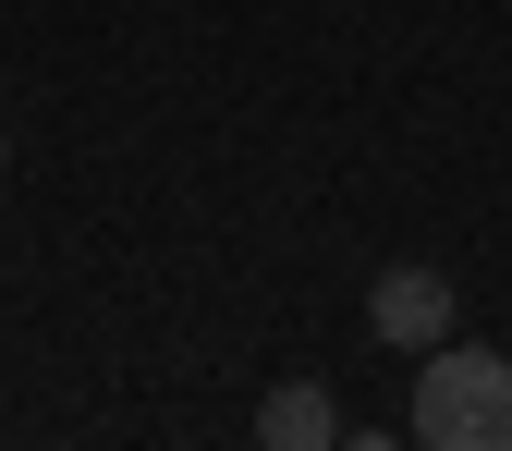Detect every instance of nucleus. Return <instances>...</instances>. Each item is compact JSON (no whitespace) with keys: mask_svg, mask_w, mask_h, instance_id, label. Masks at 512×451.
<instances>
[{"mask_svg":"<svg viewBox=\"0 0 512 451\" xmlns=\"http://www.w3.org/2000/svg\"><path fill=\"white\" fill-rule=\"evenodd\" d=\"M427 451H512V354L500 342H439L415 354V415H403Z\"/></svg>","mask_w":512,"mask_h":451,"instance_id":"obj_1","label":"nucleus"},{"mask_svg":"<svg viewBox=\"0 0 512 451\" xmlns=\"http://www.w3.org/2000/svg\"><path fill=\"white\" fill-rule=\"evenodd\" d=\"M366 330L391 342V354H439V342L464 330V305H452V269H427V256L378 269V281H366Z\"/></svg>","mask_w":512,"mask_h":451,"instance_id":"obj_2","label":"nucleus"},{"mask_svg":"<svg viewBox=\"0 0 512 451\" xmlns=\"http://www.w3.org/2000/svg\"><path fill=\"white\" fill-rule=\"evenodd\" d=\"M256 439H269V451H330L342 439V403L317 391V378H281V391L256 403Z\"/></svg>","mask_w":512,"mask_h":451,"instance_id":"obj_3","label":"nucleus"},{"mask_svg":"<svg viewBox=\"0 0 512 451\" xmlns=\"http://www.w3.org/2000/svg\"><path fill=\"white\" fill-rule=\"evenodd\" d=\"M0 171H13V122H0Z\"/></svg>","mask_w":512,"mask_h":451,"instance_id":"obj_4","label":"nucleus"}]
</instances>
